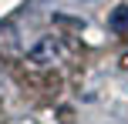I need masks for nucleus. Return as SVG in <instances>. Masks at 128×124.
Masks as SVG:
<instances>
[{"instance_id": "f257e3e1", "label": "nucleus", "mask_w": 128, "mask_h": 124, "mask_svg": "<svg viewBox=\"0 0 128 124\" xmlns=\"http://www.w3.org/2000/svg\"><path fill=\"white\" fill-rule=\"evenodd\" d=\"M108 27H111L115 34H128V3H122V7H115V10H111Z\"/></svg>"}]
</instances>
